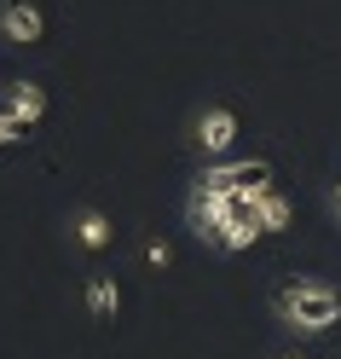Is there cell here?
<instances>
[{
  "mask_svg": "<svg viewBox=\"0 0 341 359\" xmlns=\"http://www.w3.org/2000/svg\"><path fill=\"white\" fill-rule=\"evenodd\" d=\"M81 307L93 313V319H116V313H122V284L104 278V273H93V278L81 284Z\"/></svg>",
  "mask_w": 341,
  "mask_h": 359,
  "instance_id": "52a82bcc",
  "label": "cell"
},
{
  "mask_svg": "<svg viewBox=\"0 0 341 359\" xmlns=\"http://www.w3.org/2000/svg\"><path fill=\"white\" fill-rule=\"evenodd\" d=\"M255 215H260V232H284V226H289V197L272 186L260 203H255Z\"/></svg>",
  "mask_w": 341,
  "mask_h": 359,
  "instance_id": "ba28073f",
  "label": "cell"
},
{
  "mask_svg": "<svg viewBox=\"0 0 341 359\" xmlns=\"http://www.w3.org/2000/svg\"><path fill=\"white\" fill-rule=\"evenodd\" d=\"M191 140H197V151L225 156V151L237 145V110H232V104H209V110L191 122Z\"/></svg>",
  "mask_w": 341,
  "mask_h": 359,
  "instance_id": "277c9868",
  "label": "cell"
},
{
  "mask_svg": "<svg viewBox=\"0 0 341 359\" xmlns=\"http://www.w3.org/2000/svg\"><path fill=\"white\" fill-rule=\"evenodd\" d=\"M24 122H18V116H6V110H0V145H24Z\"/></svg>",
  "mask_w": 341,
  "mask_h": 359,
  "instance_id": "9c48e42d",
  "label": "cell"
},
{
  "mask_svg": "<svg viewBox=\"0 0 341 359\" xmlns=\"http://www.w3.org/2000/svg\"><path fill=\"white\" fill-rule=\"evenodd\" d=\"M145 261H151V266H168L174 255H168V243H145Z\"/></svg>",
  "mask_w": 341,
  "mask_h": 359,
  "instance_id": "30bf717a",
  "label": "cell"
},
{
  "mask_svg": "<svg viewBox=\"0 0 341 359\" xmlns=\"http://www.w3.org/2000/svg\"><path fill=\"white\" fill-rule=\"evenodd\" d=\"M284 359H301V353H284Z\"/></svg>",
  "mask_w": 341,
  "mask_h": 359,
  "instance_id": "7c38bea8",
  "label": "cell"
},
{
  "mask_svg": "<svg viewBox=\"0 0 341 359\" xmlns=\"http://www.w3.org/2000/svg\"><path fill=\"white\" fill-rule=\"evenodd\" d=\"M197 180H209V186H220V191H237V197H260V191H272V163L243 156V163L209 168V174H197Z\"/></svg>",
  "mask_w": 341,
  "mask_h": 359,
  "instance_id": "7a4b0ae2",
  "label": "cell"
},
{
  "mask_svg": "<svg viewBox=\"0 0 341 359\" xmlns=\"http://www.w3.org/2000/svg\"><path fill=\"white\" fill-rule=\"evenodd\" d=\"M47 87H41V81H12L6 87V99H0V110H6V116H18V122H24V128H35L41 116H47Z\"/></svg>",
  "mask_w": 341,
  "mask_h": 359,
  "instance_id": "8992f818",
  "label": "cell"
},
{
  "mask_svg": "<svg viewBox=\"0 0 341 359\" xmlns=\"http://www.w3.org/2000/svg\"><path fill=\"white\" fill-rule=\"evenodd\" d=\"M272 319L295 336H324L341 319V290L330 278H284L272 290Z\"/></svg>",
  "mask_w": 341,
  "mask_h": 359,
  "instance_id": "6da1fadb",
  "label": "cell"
},
{
  "mask_svg": "<svg viewBox=\"0 0 341 359\" xmlns=\"http://www.w3.org/2000/svg\"><path fill=\"white\" fill-rule=\"evenodd\" d=\"M70 243L76 250H87V255H99V250H110V243H116V220H110L104 209H76L70 215Z\"/></svg>",
  "mask_w": 341,
  "mask_h": 359,
  "instance_id": "5b68a950",
  "label": "cell"
},
{
  "mask_svg": "<svg viewBox=\"0 0 341 359\" xmlns=\"http://www.w3.org/2000/svg\"><path fill=\"white\" fill-rule=\"evenodd\" d=\"M330 215L341 220V180H335V186H330Z\"/></svg>",
  "mask_w": 341,
  "mask_h": 359,
  "instance_id": "8fae6325",
  "label": "cell"
},
{
  "mask_svg": "<svg viewBox=\"0 0 341 359\" xmlns=\"http://www.w3.org/2000/svg\"><path fill=\"white\" fill-rule=\"evenodd\" d=\"M41 35H47V12H41V0H0V41H12V47H35Z\"/></svg>",
  "mask_w": 341,
  "mask_h": 359,
  "instance_id": "3957f363",
  "label": "cell"
}]
</instances>
